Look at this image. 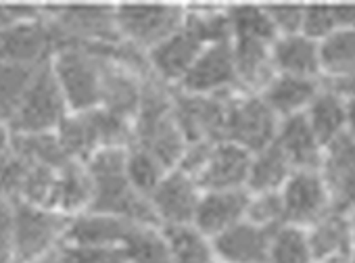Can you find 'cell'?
Listing matches in <instances>:
<instances>
[{
  "label": "cell",
  "instance_id": "cell-17",
  "mask_svg": "<svg viewBox=\"0 0 355 263\" xmlns=\"http://www.w3.org/2000/svg\"><path fill=\"white\" fill-rule=\"evenodd\" d=\"M272 65L278 76L322 80L320 42L307 38L305 34L278 36L272 42Z\"/></svg>",
  "mask_w": 355,
  "mask_h": 263
},
{
  "label": "cell",
  "instance_id": "cell-8",
  "mask_svg": "<svg viewBox=\"0 0 355 263\" xmlns=\"http://www.w3.org/2000/svg\"><path fill=\"white\" fill-rule=\"evenodd\" d=\"M205 46L207 44L203 42V38L184 24L180 32H175L171 38L146 53L148 76L155 82L178 90Z\"/></svg>",
  "mask_w": 355,
  "mask_h": 263
},
{
  "label": "cell",
  "instance_id": "cell-42",
  "mask_svg": "<svg viewBox=\"0 0 355 263\" xmlns=\"http://www.w3.org/2000/svg\"><path fill=\"white\" fill-rule=\"evenodd\" d=\"M349 263H355V255H353V259H351V261H349Z\"/></svg>",
  "mask_w": 355,
  "mask_h": 263
},
{
  "label": "cell",
  "instance_id": "cell-35",
  "mask_svg": "<svg viewBox=\"0 0 355 263\" xmlns=\"http://www.w3.org/2000/svg\"><path fill=\"white\" fill-rule=\"evenodd\" d=\"M247 219L255 226H261L266 230H276L278 226L286 223L284 217V205L280 192H261V194H249V209Z\"/></svg>",
  "mask_w": 355,
  "mask_h": 263
},
{
  "label": "cell",
  "instance_id": "cell-37",
  "mask_svg": "<svg viewBox=\"0 0 355 263\" xmlns=\"http://www.w3.org/2000/svg\"><path fill=\"white\" fill-rule=\"evenodd\" d=\"M266 11L278 36L303 34L305 3H270Z\"/></svg>",
  "mask_w": 355,
  "mask_h": 263
},
{
  "label": "cell",
  "instance_id": "cell-4",
  "mask_svg": "<svg viewBox=\"0 0 355 263\" xmlns=\"http://www.w3.org/2000/svg\"><path fill=\"white\" fill-rule=\"evenodd\" d=\"M71 217L57 209L15 203V257L17 263H36L53 255L67 236Z\"/></svg>",
  "mask_w": 355,
  "mask_h": 263
},
{
  "label": "cell",
  "instance_id": "cell-26",
  "mask_svg": "<svg viewBox=\"0 0 355 263\" xmlns=\"http://www.w3.org/2000/svg\"><path fill=\"white\" fill-rule=\"evenodd\" d=\"M171 263H218L214 238L195 223L163 226Z\"/></svg>",
  "mask_w": 355,
  "mask_h": 263
},
{
  "label": "cell",
  "instance_id": "cell-15",
  "mask_svg": "<svg viewBox=\"0 0 355 263\" xmlns=\"http://www.w3.org/2000/svg\"><path fill=\"white\" fill-rule=\"evenodd\" d=\"M249 192L247 190H203L195 226L207 236L216 238L236 223L247 219Z\"/></svg>",
  "mask_w": 355,
  "mask_h": 263
},
{
  "label": "cell",
  "instance_id": "cell-16",
  "mask_svg": "<svg viewBox=\"0 0 355 263\" xmlns=\"http://www.w3.org/2000/svg\"><path fill=\"white\" fill-rule=\"evenodd\" d=\"M272 230L251 223L249 219L236 223L214 238L218 263H268Z\"/></svg>",
  "mask_w": 355,
  "mask_h": 263
},
{
  "label": "cell",
  "instance_id": "cell-10",
  "mask_svg": "<svg viewBox=\"0 0 355 263\" xmlns=\"http://www.w3.org/2000/svg\"><path fill=\"white\" fill-rule=\"evenodd\" d=\"M55 51L57 38L44 15L0 32V61L3 63L38 67L51 61Z\"/></svg>",
  "mask_w": 355,
  "mask_h": 263
},
{
  "label": "cell",
  "instance_id": "cell-40",
  "mask_svg": "<svg viewBox=\"0 0 355 263\" xmlns=\"http://www.w3.org/2000/svg\"><path fill=\"white\" fill-rule=\"evenodd\" d=\"M332 88H336L340 94H345L347 99H355V76L349 80V82H345V84H340V86H332Z\"/></svg>",
  "mask_w": 355,
  "mask_h": 263
},
{
  "label": "cell",
  "instance_id": "cell-18",
  "mask_svg": "<svg viewBox=\"0 0 355 263\" xmlns=\"http://www.w3.org/2000/svg\"><path fill=\"white\" fill-rule=\"evenodd\" d=\"M305 117L326 151L349 134V99L336 88L324 84V88L305 111Z\"/></svg>",
  "mask_w": 355,
  "mask_h": 263
},
{
  "label": "cell",
  "instance_id": "cell-43",
  "mask_svg": "<svg viewBox=\"0 0 355 263\" xmlns=\"http://www.w3.org/2000/svg\"><path fill=\"white\" fill-rule=\"evenodd\" d=\"M353 221H355V213H353Z\"/></svg>",
  "mask_w": 355,
  "mask_h": 263
},
{
  "label": "cell",
  "instance_id": "cell-13",
  "mask_svg": "<svg viewBox=\"0 0 355 263\" xmlns=\"http://www.w3.org/2000/svg\"><path fill=\"white\" fill-rule=\"evenodd\" d=\"M334 211L355 213V138L351 134L343 136L338 142L324 151V161L320 167Z\"/></svg>",
  "mask_w": 355,
  "mask_h": 263
},
{
  "label": "cell",
  "instance_id": "cell-38",
  "mask_svg": "<svg viewBox=\"0 0 355 263\" xmlns=\"http://www.w3.org/2000/svg\"><path fill=\"white\" fill-rule=\"evenodd\" d=\"M0 263H17L15 257V203L0 198Z\"/></svg>",
  "mask_w": 355,
  "mask_h": 263
},
{
  "label": "cell",
  "instance_id": "cell-7",
  "mask_svg": "<svg viewBox=\"0 0 355 263\" xmlns=\"http://www.w3.org/2000/svg\"><path fill=\"white\" fill-rule=\"evenodd\" d=\"M239 90L241 86L230 40L207 44L184 82L178 86V92L197 96H228Z\"/></svg>",
  "mask_w": 355,
  "mask_h": 263
},
{
  "label": "cell",
  "instance_id": "cell-25",
  "mask_svg": "<svg viewBox=\"0 0 355 263\" xmlns=\"http://www.w3.org/2000/svg\"><path fill=\"white\" fill-rule=\"evenodd\" d=\"M297 171L288 157L282 153V149L272 142L270 146L253 153L249 180H247V192L249 194H261V192H280L286 180Z\"/></svg>",
  "mask_w": 355,
  "mask_h": 263
},
{
  "label": "cell",
  "instance_id": "cell-1",
  "mask_svg": "<svg viewBox=\"0 0 355 263\" xmlns=\"http://www.w3.org/2000/svg\"><path fill=\"white\" fill-rule=\"evenodd\" d=\"M105 46L63 44L51 59L53 74L61 86L71 113H86L101 107Z\"/></svg>",
  "mask_w": 355,
  "mask_h": 263
},
{
  "label": "cell",
  "instance_id": "cell-20",
  "mask_svg": "<svg viewBox=\"0 0 355 263\" xmlns=\"http://www.w3.org/2000/svg\"><path fill=\"white\" fill-rule=\"evenodd\" d=\"M136 223L101 211H86L71 217L65 242L88 246H123L130 230Z\"/></svg>",
  "mask_w": 355,
  "mask_h": 263
},
{
  "label": "cell",
  "instance_id": "cell-44",
  "mask_svg": "<svg viewBox=\"0 0 355 263\" xmlns=\"http://www.w3.org/2000/svg\"><path fill=\"white\" fill-rule=\"evenodd\" d=\"M0 121H3V119H0Z\"/></svg>",
  "mask_w": 355,
  "mask_h": 263
},
{
  "label": "cell",
  "instance_id": "cell-22",
  "mask_svg": "<svg viewBox=\"0 0 355 263\" xmlns=\"http://www.w3.org/2000/svg\"><path fill=\"white\" fill-rule=\"evenodd\" d=\"M239 86L243 92L259 94L266 84L276 76L272 65V44L255 40H230Z\"/></svg>",
  "mask_w": 355,
  "mask_h": 263
},
{
  "label": "cell",
  "instance_id": "cell-27",
  "mask_svg": "<svg viewBox=\"0 0 355 263\" xmlns=\"http://www.w3.org/2000/svg\"><path fill=\"white\" fill-rule=\"evenodd\" d=\"M230 40H255L272 44L278 34L268 17L266 5H230L226 7Z\"/></svg>",
  "mask_w": 355,
  "mask_h": 263
},
{
  "label": "cell",
  "instance_id": "cell-31",
  "mask_svg": "<svg viewBox=\"0 0 355 263\" xmlns=\"http://www.w3.org/2000/svg\"><path fill=\"white\" fill-rule=\"evenodd\" d=\"M169 167H165L155 155L140 146H130L128 149V161H125V176L132 184V188L142 194L150 196V192L159 186V182L165 178Z\"/></svg>",
  "mask_w": 355,
  "mask_h": 263
},
{
  "label": "cell",
  "instance_id": "cell-11",
  "mask_svg": "<svg viewBox=\"0 0 355 263\" xmlns=\"http://www.w3.org/2000/svg\"><path fill=\"white\" fill-rule=\"evenodd\" d=\"M228 96H197L173 90L175 119L189 142L224 140Z\"/></svg>",
  "mask_w": 355,
  "mask_h": 263
},
{
  "label": "cell",
  "instance_id": "cell-29",
  "mask_svg": "<svg viewBox=\"0 0 355 263\" xmlns=\"http://www.w3.org/2000/svg\"><path fill=\"white\" fill-rule=\"evenodd\" d=\"M268 263H315L309 232L293 223L272 230Z\"/></svg>",
  "mask_w": 355,
  "mask_h": 263
},
{
  "label": "cell",
  "instance_id": "cell-41",
  "mask_svg": "<svg viewBox=\"0 0 355 263\" xmlns=\"http://www.w3.org/2000/svg\"><path fill=\"white\" fill-rule=\"evenodd\" d=\"M349 134L355 138V99H349Z\"/></svg>",
  "mask_w": 355,
  "mask_h": 263
},
{
  "label": "cell",
  "instance_id": "cell-6",
  "mask_svg": "<svg viewBox=\"0 0 355 263\" xmlns=\"http://www.w3.org/2000/svg\"><path fill=\"white\" fill-rule=\"evenodd\" d=\"M286 223L309 230L322 217H326L332 207V196L328 184L320 169H297L286 180L280 190Z\"/></svg>",
  "mask_w": 355,
  "mask_h": 263
},
{
  "label": "cell",
  "instance_id": "cell-9",
  "mask_svg": "<svg viewBox=\"0 0 355 263\" xmlns=\"http://www.w3.org/2000/svg\"><path fill=\"white\" fill-rule=\"evenodd\" d=\"M201 194L203 190L191 173H187L180 167H173L150 192L148 203L161 228L182 226L195 221Z\"/></svg>",
  "mask_w": 355,
  "mask_h": 263
},
{
  "label": "cell",
  "instance_id": "cell-3",
  "mask_svg": "<svg viewBox=\"0 0 355 263\" xmlns=\"http://www.w3.org/2000/svg\"><path fill=\"white\" fill-rule=\"evenodd\" d=\"M67 101L53 74L51 61L40 65L28 86V92L11 121L15 134H51L69 115Z\"/></svg>",
  "mask_w": 355,
  "mask_h": 263
},
{
  "label": "cell",
  "instance_id": "cell-34",
  "mask_svg": "<svg viewBox=\"0 0 355 263\" xmlns=\"http://www.w3.org/2000/svg\"><path fill=\"white\" fill-rule=\"evenodd\" d=\"M59 263H128L123 246H88L63 242L57 248Z\"/></svg>",
  "mask_w": 355,
  "mask_h": 263
},
{
  "label": "cell",
  "instance_id": "cell-24",
  "mask_svg": "<svg viewBox=\"0 0 355 263\" xmlns=\"http://www.w3.org/2000/svg\"><path fill=\"white\" fill-rule=\"evenodd\" d=\"M94 201V180L84 163L71 161L63 169H59L57 180V196L55 209L65 213L67 217H76L80 213L90 211Z\"/></svg>",
  "mask_w": 355,
  "mask_h": 263
},
{
  "label": "cell",
  "instance_id": "cell-36",
  "mask_svg": "<svg viewBox=\"0 0 355 263\" xmlns=\"http://www.w3.org/2000/svg\"><path fill=\"white\" fill-rule=\"evenodd\" d=\"M338 30L336 5L334 3H305L303 34L315 42H322Z\"/></svg>",
  "mask_w": 355,
  "mask_h": 263
},
{
  "label": "cell",
  "instance_id": "cell-14",
  "mask_svg": "<svg viewBox=\"0 0 355 263\" xmlns=\"http://www.w3.org/2000/svg\"><path fill=\"white\" fill-rule=\"evenodd\" d=\"M315 263H349L355 255L353 215L330 211L309 230Z\"/></svg>",
  "mask_w": 355,
  "mask_h": 263
},
{
  "label": "cell",
  "instance_id": "cell-19",
  "mask_svg": "<svg viewBox=\"0 0 355 263\" xmlns=\"http://www.w3.org/2000/svg\"><path fill=\"white\" fill-rule=\"evenodd\" d=\"M322 88H324L322 80H305V78L276 74L259 92V96L278 115V119H286V117L303 115Z\"/></svg>",
  "mask_w": 355,
  "mask_h": 263
},
{
  "label": "cell",
  "instance_id": "cell-2",
  "mask_svg": "<svg viewBox=\"0 0 355 263\" xmlns=\"http://www.w3.org/2000/svg\"><path fill=\"white\" fill-rule=\"evenodd\" d=\"M187 24V7L169 3H119L115 5V28L121 42L140 53L180 32Z\"/></svg>",
  "mask_w": 355,
  "mask_h": 263
},
{
  "label": "cell",
  "instance_id": "cell-39",
  "mask_svg": "<svg viewBox=\"0 0 355 263\" xmlns=\"http://www.w3.org/2000/svg\"><path fill=\"white\" fill-rule=\"evenodd\" d=\"M338 30H355V3H334Z\"/></svg>",
  "mask_w": 355,
  "mask_h": 263
},
{
  "label": "cell",
  "instance_id": "cell-5",
  "mask_svg": "<svg viewBox=\"0 0 355 263\" xmlns=\"http://www.w3.org/2000/svg\"><path fill=\"white\" fill-rule=\"evenodd\" d=\"M278 115L255 92H234L228 96L224 140L234 142L249 153H257L276 140Z\"/></svg>",
  "mask_w": 355,
  "mask_h": 263
},
{
  "label": "cell",
  "instance_id": "cell-30",
  "mask_svg": "<svg viewBox=\"0 0 355 263\" xmlns=\"http://www.w3.org/2000/svg\"><path fill=\"white\" fill-rule=\"evenodd\" d=\"M38 67H26V65H13L0 61V119L5 124L11 126Z\"/></svg>",
  "mask_w": 355,
  "mask_h": 263
},
{
  "label": "cell",
  "instance_id": "cell-28",
  "mask_svg": "<svg viewBox=\"0 0 355 263\" xmlns=\"http://www.w3.org/2000/svg\"><path fill=\"white\" fill-rule=\"evenodd\" d=\"M123 251L128 263H171L163 228L155 223H136L123 242Z\"/></svg>",
  "mask_w": 355,
  "mask_h": 263
},
{
  "label": "cell",
  "instance_id": "cell-12",
  "mask_svg": "<svg viewBox=\"0 0 355 263\" xmlns=\"http://www.w3.org/2000/svg\"><path fill=\"white\" fill-rule=\"evenodd\" d=\"M251 159L253 153L234 142H216L205 165L197 173L201 190H247Z\"/></svg>",
  "mask_w": 355,
  "mask_h": 263
},
{
  "label": "cell",
  "instance_id": "cell-32",
  "mask_svg": "<svg viewBox=\"0 0 355 263\" xmlns=\"http://www.w3.org/2000/svg\"><path fill=\"white\" fill-rule=\"evenodd\" d=\"M57 180H59V169H53L42 163H32L30 171L26 176L19 201L36 205V207L55 209Z\"/></svg>",
  "mask_w": 355,
  "mask_h": 263
},
{
  "label": "cell",
  "instance_id": "cell-23",
  "mask_svg": "<svg viewBox=\"0 0 355 263\" xmlns=\"http://www.w3.org/2000/svg\"><path fill=\"white\" fill-rule=\"evenodd\" d=\"M320 69L328 86H340L355 76V30H336L320 42Z\"/></svg>",
  "mask_w": 355,
  "mask_h": 263
},
{
  "label": "cell",
  "instance_id": "cell-33",
  "mask_svg": "<svg viewBox=\"0 0 355 263\" xmlns=\"http://www.w3.org/2000/svg\"><path fill=\"white\" fill-rule=\"evenodd\" d=\"M30 165L32 161H28L13 149L0 153V198H7L11 203L19 201Z\"/></svg>",
  "mask_w": 355,
  "mask_h": 263
},
{
  "label": "cell",
  "instance_id": "cell-21",
  "mask_svg": "<svg viewBox=\"0 0 355 263\" xmlns=\"http://www.w3.org/2000/svg\"><path fill=\"white\" fill-rule=\"evenodd\" d=\"M295 169H320L324 161V146L313 134L305 113L280 119L276 140Z\"/></svg>",
  "mask_w": 355,
  "mask_h": 263
}]
</instances>
